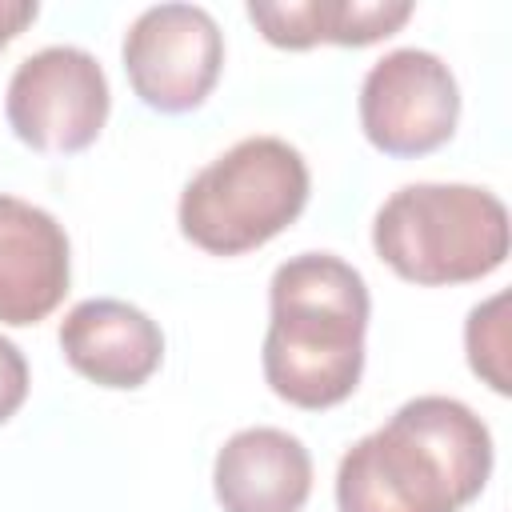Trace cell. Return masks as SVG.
<instances>
[{"instance_id":"cell-8","label":"cell","mask_w":512,"mask_h":512,"mask_svg":"<svg viewBox=\"0 0 512 512\" xmlns=\"http://www.w3.org/2000/svg\"><path fill=\"white\" fill-rule=\"evenodd\" d=\"M68 236L44 208L0 192V324L52 316L68 292Z\"/></svg>"},{"instance_id":"cell-11","label":"cell","mask_w":512,"mask_h":512,"mask_svg":"<svg viewBox=\"0 0 512 512\" xmlns=\"http://www.w3.org/2000/svg\"><path fill=\"white\" fill-rule=\"evenodd\" d=\"M412 16L408 0H288V4H248V20L268 44L304 52L312 44L364 48L392 36Z\"/></svg>"},{"instance_id":"cell-10","label":"cell","mask_w":512,"mask_h":512,"mask_svg":"<svg viewBox=\"0 0 512 512\" xmlns=\"http://www.w3.org/2000/svg\"><path fill=\"white\" fill-rule=\"evenodd\" d=\"M212 484L224 512H300L312 492V456L284 428H244L216 452Z\"/></svg>"},{"instance_id":"cell-5","label":"cell","mask_w":512,"mask_h":512,"mask_svg":"<svg viewBox=\"0 0 512 512\" xmlns=\"http://www.w3.org/2000/svg\"><path fill=\"white\" fill-rule=\"evenodd\" d=\"M108 76L100 60L72 44H52L20 60L8 80L4 116L16 140L36 152H84L108 120Z\"/></svg>"},{"instance_id":"cell-1","label":"cell","mask_w":512,"mask_h":512,"mask_svg":"<svg viewBox=\"0 0 512 512\" xmlns=\"http://www.w3.org/2000/svg\"><path fill=\"white\" fill-rule=\"evenodd\" d=\"M492 472L484 420L452 396H416L336 468L340 512H460Z\"/></svg>"},{"instance_id":"cell-9","label":"cell","mask_w":512,"mask_h":512,"mask_svg":"<svg viewBox=\"0 0 512 512\" xmlns=\"http://www.w3.org/2000/svg\"><path fill=\"white\" fill-rule=\"evenodd\" d=\"M64 360L100 388H140L164 360V336L128 300H80L60 320Z\"/></svg>"},{"instance_id":"cell-7","label":"cell","mask_w":512,"mask_h":512,"mask_svg":"<svg viewBox=\"0 0 512 512\" xmlns=\"http://www.w3.org/2000/svg\"><path fill=\"white\" fill-rule=\"evenodd\" d=\"M456 120V76L424 48L380 56L360 84V128L384 156H428L452 140Z\"/></svg>"},{"instance_id":"cell-6","label":"cell","mask_w":512,"mask_h":512,"mask_svg":"<svg viewBox=\"0 0 512 512\" xmlns=\"http://www.w3.org/2000/svg\"><path fill=\"white\" fill-rule=\"evenodd\" d=\"M224 36L200 4L144 8L124 32V72L132 92L168 116L192 112L220 80Z\"/></svg>"},{"instance_id":"cell-14","label":"cell","mask_w":512,"mask_h":512,"mask_svg":"<svg viewBox=\"0 0 512 512\" xmlns=\"http://www.w3.org/2000/svg\"><path fill=\"white\" fill-rule=\"evenodd\" d=\"M36 4L32 0H0V48L12 44L32 20H36Z\"/></svg>"},{"instance_id":"cell-2","label":"cell","mask_w":512,"mask_h":512,"mask_svg":"<svg viewBox=\"0 0 512 512\" xmlns=\"http://www.w3.org/2000/svg\"><path fill=\"white\" fill-rule=\"evenodd\" d=\"M272 320L264 332V380L296 408L348 400L364 372L368 284L332 252L284 260L268 284Z\"/></svg>"},{"instance_id":"cell-13","label":"cell","mask_w":512,"mask_h":512,"mask_svg":"<svg viewBox=\"0 0 512 512\" xmlns=\"http://www.w3.org/2000/svg\"><path fill=\"white\" fill-rule=\"evenodd\" d=\"M24 396H28V360L8 336H0V424L16 416Z\"/></svg>"},{"instance_id":"cell-4","label":"cell","mask_w":512,"mask_h":512,"mask_svg":"<svg viewBox=\"0 0 512 512\" xmlns=\"http://www.w3.org/2000/svg\"><path fill=\"white\" fill-rule=\"evenodd\" d=\"M304 204V156L280 136H248L188 180L180 232L212 256H240L280 236Z\"/></svg>"},{"instance_id":"cell-12","label":"cell","mask_w":512,"mask_h":512,"mask_svg":"<svg viewBox=\"0 0 512 512\" xmlns=\"http://www.w3.org/2000/svg\"><path fill=\"white\" fill-rule=\"evenodd\" d=\"M464 348H468L472 372L492 392L508 396L512 392V376H508V292H496V296H488L484 304H476L468 312Z\"/></svg>"},{"instance_id":"cell-3","label":"cell","mask_w":512,"mask_h":512,"mask_svg":"<svg viewBox=\"0 0 512 512\" xmlns=\"http://www.w3.org/2000/svg\"><path fill=\"white\" fill-rule=\"evenodd\" d=\"M376 256L412 284H468L508 260V208L476 184H408L372 220Z\"/></svg>"}]
</instances>
